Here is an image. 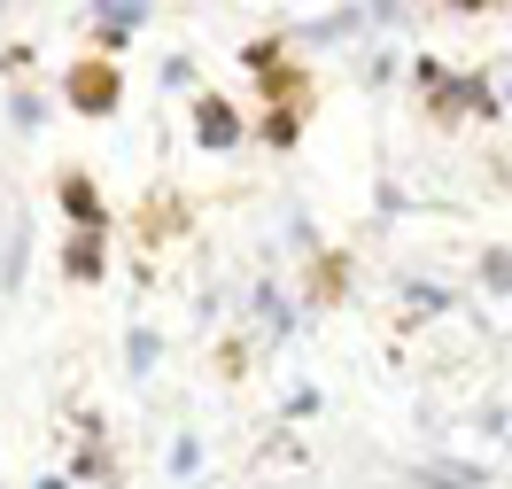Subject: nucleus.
<instances>
[{"mask_svg": "<svg viewBox=\"0 0 512 489\" xmlns=\"http://www.w3.org/2000/svg\"><path fill=\"white\" fill-rule=\"evenodd\" d=\"M481 280H489V288H512V257H489V264H481Z\"/></svg>", "mask_w": 512, "mask_h": 489, "instance_id": "6e6552de", "label": "nucleus"}, {"mask_svg": "<svg viewBox=\"0 0 512 489\" xmlns=\"http://www.w3.org/2000/svg\"><path fill=\"white\" fill-rule=\"evenodd\" d=\"M194 140H202V148H241V140H249V117L225 94H194Z\"/></svg>", "mask_w": 512, "mask_h": 489, "instance_id": "7ed1b4c3", "label": "nucleus"}, {"mask_svg": "<svg viewBox=\"0 0 512 489\" xmlns=\"http://www.w3.org/2000/svg\"><path fill=\"white\" fill-rule=\"evenodd\" d=\"M55 202H63V218L70 226H117V210H109V202H101V187H94V171H78V163H63V171H55Z\"/></svg>", "mask_w": 512, "mask_h": 489, "instance_id": "f03ea898", "label": "nucleus"}, {"mask_svg": "<svg viewBox=\"0 0 512 489\" xmlns=\"http://www.w3.org/2000/svg\"><path fill=\"white\" fill-rule=\"evenodd\" d=\"M311 109H319V101H272V109H264V117H256V140H264V148H280V156H288L295 140H303V117H311Z\"/></svg>", "mask_w": 512, "mask_h": 489, "instance_id": "423d86ee", "label": "nucleus"}, {"mask_svg": "<svg viewBox=\"0 0 512 489\" xmlns=\"http://www.w3.org/2000/svg\"><path fill=\"white\" fill-rule=\"evenodd\" d=\"M63 272L78 280V288H94L101 272H109V233H101V226H70V241H63Z\"/></svg>", "mask_w": 512, "mask_h": 489, "instance_id": "39448f33", "label": "nucleus"}, {"mask_svg": "<svg viewBox=\"0 0 512 489\" xmlns=\"http://www.w3.org/2000/svg\"><path fill=\"white\" fill-rule=\"evenodd\" d=\"M342 288H350V257H319V272H303V295H311V303H342Z\"/></svg>", "mask_w": 512, "mask_h": 489, "instance_id": "0eeeda50", "label": "nucleus"}, {"mask_svg": "<svg viewBox=\"0 0 512 489\" xmlns=\"http://www.w3.org/2000/svg\"><path fill=\"white\" fill-rule=\"evenodd\" d=\"M140 24H148V0H94V55H125Z\"/></svg>", "mask_w": 512, "mask_h": 489, "instance_id": "20e7f679", "label": "nucleus"}, {"mask_svg": "<svg viewBox=\"0 0 512 489\" xmlns=\"http://www.w3.org/2000/svg\"><path fill=\"white\" fill-rule=\"evenodd\" d=\"M63 109H78V117H117L125 109V63L117 55H78V63L63 70Z\"/></svg>", "mask_w": 512, "mask_h": 489, "instance_id": "f257e3e1", "label": "nucleus"}]
</instances>
